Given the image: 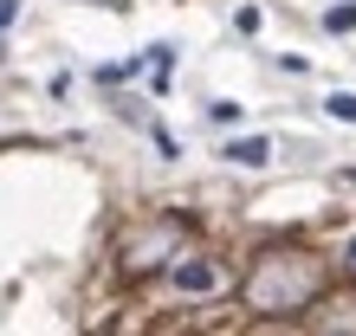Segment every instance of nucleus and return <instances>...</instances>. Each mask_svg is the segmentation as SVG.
Instances as JSON below:
<instances>
[{
	"label": "nucleus",
	"instance_id": "obj_1",
	"mask_svg": "<svg viewBox=\"0 0 356 336\" xmlns=\"http://www.w3.org/2000/svg\"><path fill=\"white\" fill-rule=\"evenodd\" d=\"M318 285H324V271L311 252H259L253 271H246V304L259 317H291L318 298Z\"/></svg>",
	"mask_w": 356,
	"mask_h": 336
},
{
	"label": "nucleus",
	"instance_id": "obj_2",
	"mask_svg": "<svg viewBox=\"0 0 356 336\" xmlns=\"http://www.w3.org/2000/svg\"><path fill=\"white\" fill-rule=\"evenodd\" d=\"M169 285L181 291V298H214V291H227V265L220 259H175Z\"/></svg>",
	"mask_w": 356,
	"mask_h": 336
},
{
	"label": "nucleus",
	"instance_id": "obj_3",
	"mask_svg": "<svg viewBox=\"0 0 356 336\" xmlns=\"http://www.w3.org/2000/svg\"><path fill=\"white\" fill-rule=\"evenodd\" d=\"M220 156H227V162H240V168H266V162H272V142H266V136H234Z\"/></svg>",
	"mask_w": 356,
	"mask_h": 336
},
{
	"label": "nucleus",
	"instance_id": "obj_4",
	"mask_svg": "<svg viewBox=\"0 0 356 336\" xmlns=\"http://www.w3.org/2000/svg\"><path fill=\"white\" fill-rule=\"evenodd\" d=\"M324 110L337 117V123H356V91H330V97H324Z\"/></svg>",
	"mask_w": 356,
	"mask_h": 336
},
{
	"label": "nucleus",
	"instance_id": "obj_5",
	"mask_svg": "<svg viewBox=\"0 0 356 336\" xmlns=\"http://www.w3.org/2000/svg\"><path fill=\"white\" fill-rule=\"evenodd\" d=\"M324 26H330V33H350V26H356V0H343V7H330V13H324Z\"/></svg>",
	"mask_w": 356,
	"mask_h": 336
},
{
	"label": "nucleus",
	"instance_id": "obj_6",
	"mask_svg": "<svg viewBox=\"0 0 356 336\" xmlns=\"http://www.w3.org/2000/svg\"><path fill=\"white\" fill-rule=\"evenodd\" d=\"M207 117H214V123H240V103H227V97H220V103H207Z\"/></svg>",
	"mask_w": 356,
	"mask_h": 336
},
{
	"label": "nucleus",
	"instance_id": "obj_7",
	"mask_svg": "<svg viewBox=\"0 0 356 336\" xmlns=\"http://www.w3.org/2000/svg\"><path fill=\"white\" fill-rule=\"evenodd\" d=\"M19 19V0H0V26H13Z\"/></svg>",
	"mask_w": 356,
	"mask_h": 336
},
{
	"label": "nucleus",
	"instance_id": "obj_8",
	"mask_svg": "<svg viewBox=\"0 0 356 336\" xmlns=\"http://www.w3.org/2000/svg\"><path fill=\"white\" fill-rule=\"evenodd\" d=\"M343 265H350V271H356V240H350V252H343Z\"/></svg>",
	"mask_w": 356,
	"mask_h": 336
}]
</instances>
